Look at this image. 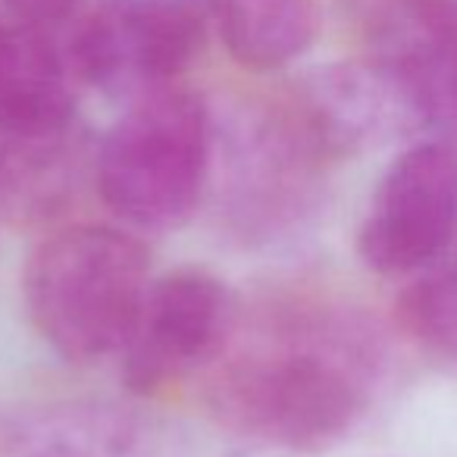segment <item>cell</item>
<instances>
[{
    "instance_id": "cell-3",
    "label": "cell",
    "mask_w": 457,
    "mask_h": 457,
    "mask_svg": "<svg viewBox=\"0 0 457 457\" xmlns=\"http://www.w3.org/2000/svg\"><path fill=\"white\" fill-rule=\"evenodd\" d=\"M210 170V113L185 88H154L110 126L95 154L104 204L138 228H176L197 210Z\"/></svg>"
},
{
    "instance_id": "cell-5",
    "label": "cell",
    "mask_w": 457,
    "mask_h": 457,
    "mask_svg": "<svg viewBox=\"0 0 457 457\" xmlns=\"http://www.w3.org/2000/svg\"><path fill=\"white\" fill-rule=\"evenodd\" d=\"M457 232V147L420 141L382 172L357 232V254L370 270L401 276L423 270Z\"/></svg>"
},
{
    "instance_id": "cell-12",
    "label": "cell",
    "mask_w": 457,
    "mask_h": 457,
    "mask_svg": "<svg viewBox=\"0 0 457 457\" xmlns=\"http://www.w3.org/2000/svg\"><path fill=\"white\" fill-rule=\"evenodd\" d=\"M10 29L7 22L0 20V72H4V60H7V47H10Z\"/></svg>"
},
{
    "instance_id": "cell-6",
    "label": "cell",
    "mask_w": 457,
    "mask_h": 457,
    "mask_svg": "<svg viewBox=\"0 0 457 457\" xmlns=\"http://www.w3.org/2000/svg\"><path fill=\"white\" fill-rule=\"evenodd\" d=\"M273 113L313 163L351 157L426 126L411 91L376 60L313 70Z\"/></svg>"
},
{
    "instance_id": "cell-4",
    "label": "cell",
    "mask_w": 457,
    "mask_h": 457,
    "mask_svg": "<svg viewBox=\"0 0 457 457\" xmlns=\"http://www.w3.org/2000/svg\"><path fill=\"white\" fill-rule=\"evenodd\" d=\"M204 0H104L66 41L72 76L122 95L170 85L207 38Z\"/></svg>"
},
{
    "instance_id": "cell-1",
    "label": "cell",
    "mask_w": 457,
    "mask_h": 457,
    "mask_svg": "<svg viewBox=\"0 0 457 457\" xmlns=\"http://www.w3.org/2000/svg\"><path fill=\"white\" fill-rule=\"evenodd\" d=\"M379 351L357 323H326L273 351L238 357L216 382V411L232 429L301 454L338 445L373 398Z\"/></svg>"
},
{
    "instance_id": "cell-11",
    "label": "cell",
    "mask_w": 457,
    "mask_h": 457,
    "mask_svg": "<svg viewBox=\"0 0 457 457\" xmlns=\"http://www.w3.org/2000/svg\"><path fill=\"white\" fill-rule=\"evenodd\" d=\"M4 4L20 26L51 29L72 16V10L82 7L85 0H4Z\"/></svg>"
},
{
    "instance_id": "cell-8",
    "label": "cell",
    "mask_w": 457,
    "mask_h": 457,
    "mask_svg": "<svg viewBox=\"0 0 457 457\" xmlns=\"http://www.w3.org/2000/svg\"><path fill=\"white\" fill-rule=\"evenodd\" d=\"M226 51L248 70H279L317 35L313 0H204Z\"/></svg>"
},
{
    "instance_id": "cell-7",
    "label": "cell",
    "mask_w": 457,
    "mask_h": 457,
    "mask_svg": "<svg viewBox=\"0 0 457 457\" xmlns=\"http://www.w3.org/2000/svg\"><path fill=\"white\" fill-rule=\"evenodd\" d=\"M232 295L204 270H176L151 282L122 342L120 376L129 392L157 395L213 361L232 332Z\"/></svg>"
},
{
    "instance_id": "cell-9",
    "label": "cell",
    "mask_w": 457,
    "mask_h": 457,
    "mask_svg": "<svg viewBox=\"0 0 457 457\" xmlns=\"http://www.w3.org/2000/svg\"><path fill=\"white\" fill-rule=\"evenodd\" d=\"M76 126L47 135L0 132V195L20 213H45L57 207L76 179Z\"/></svg>"
},
{
    "instance_id": "cell-10",
    "label": "cell",
    "mask_w": 457,
    "mask_h": 457,
    "mask_svg": "<svg viewBox=\"0 0 457 457\" xmlns=\"http://www.w3.org/2000/svg\"><path fill=\"white\" fill-rule=\"evenodd\" d=\"M404 329L442 361L457 367V261L420 276L398 301Z\"/></svg>"
},
{
    "instance_id": "cell-2",
    "label": "cell",
    "mask_w": 457,
    "mask_h": 457,
    "mask_svg": "<svg viewBox=\"0 0 457 457\" xmlns=\"http://www.w3.org/2000/svg\"><path fill=\"white\" fill-rule=\"evenodd\" d=\"M151 286V254L110 226H70L32 251L22 276L38 336L70 363L122 348Z\"/></svg>"
}]
</instances>
